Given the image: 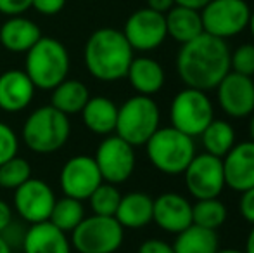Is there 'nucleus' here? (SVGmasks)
Wrapping results in <instances>:
<instances>
[{"label":"nucleus","mask_w":254,"mask_h":253,"mask_svg":"<svg viewBox=\"0 0 254 253\" xmlns=\"http://www.w3.org/2000/svg\"><path fill=\"white\" fill-rule=\"evenodd\" d=\"M177 71L187 87L202 92L214 90L230 71V49L227 40L202 33L182 44L177 56Z\"/></svg>","instance_id":"obj_1"},{"label":"nucleus","mask_w":254,"mask_h":253,"mask_svg":"<svg viewBox=\"0 0 254 253\" xmlns=\"http://www.w3.org/2000/svg\"><path fill=\"white\" fill-rule=\"evenodd\" d=\"M88 73L101 82H118L127 78L133 59V49L116 28H99L88 37L83 51Z\"/></svg>","instance_id":"obj_2"},{"label":"nucleus","mask_w":254,"mask_h":253,"mask_svg":"<svg viewBox=\"0 0 254 253\" xmlns=\"http://www.w3.org/2000/svg\"><path fill=\"white\" fill-rule=\"evenodd\" d=\"M24 73L33 82L35 88L52 90L67 78L69 54L63 42L52 37H42L26 52Z\"/></svg>","instance_id":"obj_3"},{"label":"nucleus","mask_w":254,"mask_h":253,"mask_svg":"<svg viewBox=\"0 0 254 253\" xmlns=\"http://www.w3.org/2000/svg\"><path fill=\"white\" fill-rule=\"evenodd\" d=\"M145 148L152 167L166 175H182L197 155L194 137L175 127H159L145 142Z\"/></svg>","instance_id":"obj_4"},{"label":"nucleus","mask_w":254,"mask_h":253,"mask_svg":"<svg viewBox=\"0 0 254 253\" xmlns=\"http://www.w3.org/2000/svg\"><path fill=\"white\" fill-rule=\"evenodd\" d=\"M69 135V116L57 111L51 104L35 109L23 125L24 144L38 155H51L63 149Z\"/></svg>","instance_id":"obj_5"},{"label":"nucleus","mask_w":254,"mask_h":253,"mask_svg":"<svg viewBox=\"0 0 254 253\" xmlns=\"http://www.w3.org/2000/svg\"><path fill=\"white\" fill-rule=\"evenodd\" d=\"M161 113L159 106L151 95H133L127 99L118 108L116 120V135L123 141L137 146H145V142L152 137L154 132L159 128Z\"/></svg>","instance_id":"obj_6"},{"label":"nucleus","mask_w":254,"mask_h":253,"mask_svg":"<svg viewBox=\"0 0 254 253\" xmlns=\"http://www.w3.org/2000/svg\"><path fill=\"white\" fill-rule=\"evenodd\" d=\"M125 229L114 217H85L71 233V247L78 253H114L123 245Z\"/></svg>","instance_id":"obj_7"},{"label":"nucleus","mask_w":254,"mask_h":253,"mask_svg":"<svg viewBox=\"0 0 254 253\" xmlns=\"http://www.w3.org/2000/svg\"><path fill=\"white\" fill-rule=\"evenodd\" d=\"M214 118V108L206 92L197 88H184L173 97L170 106L171 127L190 137H199Z\"/></svg>","instance_id":"obj_8"},{"label":"nucleus","mask_w":254,"mask_h":253,"mask_svg":"<svg viewBox=\"0 0 254 253\" xmlns=\"http://www.w3.org/2000/svg\"><path fill=\"white\" fill-rule=\"evenodd\" d=\"M249 16L251 7L246 0H209L201 9L202 30L227 40L248 28Z\"/></svg>","instance_id":"obj_9"},{"label":"nucleus","mask_w":254,"mask_h":253,"mask_svg":"<svg viewBox=\"0 0 254 253\" xmlns=\"http://www.w3.org/2000/svg\"><path fill=\"white\" fill-rule=\"evenodd\" d=\"M104 182L123 184L135 170V148L120 135H106L94 156Z\"/></svg>","instance_id":"obj_10"},{"label":"nucleus","mask_w":254,"mask_h":253,"mask_svg":"<svg viewBox=\"0 0 254 253\" xmlns=\"http://www.w3.org/2000/svg\"><path fill=\"white\" fill-rule=\"evenodd\" d=\"M182 175L185 177V187L189 194L195 199L218 198L223 187L227 186L223 160L209 153L195 155Z\"/></svg>","instance_id":"obj_11"},{"label":"nucleus","mask_w":254,"mask_h":253,"mask_svg":"<svg viewBox=\"0 0 254 253\" xmlns=\"http://www.w3.org/2000/svg\"><path fill=\"white\" fill-rule=\"evenodd\" d=\"M123 35L133 51L151 52L161 47L166 40V17L149 7L138 9L128 16Z\"/></svg>","instance_id":"obj_12"},{"label":"nucleus","mask_w":254,"mask_h":253,"mask_svg":"<svg viewBox=\"0 0 254 253\" xmlns=\"http://www.w3.org/2000/svg\"><path fill=\"white\" fill-rule=\"evenodd\" d=\"M59 182L64 196L83 201V199H88V196L97 189L104 180L94 156L78 155L69 158L63 165Z\"/></svg>","instance_id":"obj_13"},{"label":"nucleus","mask_w":254,"mask_h":253,"mask_svg":"<svg viewBox=\"0 0 254 253\" xmlns=\"http://www.w3.org/2000/svg\"><path fill=\"white\" fill-rule=\"evenodd\" d=\"M52 187L42 179H30L14 191V206L17 215L28 224H38L49 220L52 206L56 203Z\"/></svg>","instance_id":"obj_14"},{"label":"nucleus","mask_w":254,"mask_h":253,"mask_svg":"<svg viewBox=\"0 0 254 253\" xmlns=\"http://www.w3.org/2000/svg\"><path fill=\"white\" fill-rule=\"evenodd\" d=\"M218 104L230 118H246L254 111V84L251 77L228 71L216 85Z\"/></svg>","instance_id":"obj_15"},{"label":"nucleus","mask_w":254,"mask_h":253,"mask_svg":"<svg viewBox=\"0 0 254 253\" xmlns=\"http://www.w3.org/2000/svg\"><path fill=\"white\" fill-rule=\"evenodd\" d=\"M152 220L164 233H182L192 226V203L178 192H163L154 198Z\"/></svg>","instance_id":"obj_16"},{"label":"nucleus","mask_w":254,"mask_h":253,"mask_svg":"<svg viewBox=\"0 0 254 253\" xmlns=\"http://www.w3.org/2000/svg\"><path fill=\"white\" fill-rule=\"evenodd\" d=\"M221 160L225 184L230 189L242 192L254 187V141L235 142Z\"/></svg>","instance_id":"obj_17"},{"label":"nucleus","mask_w":254,"mask_h":253,"mask_svg":"<svg viewBox=\"0 0 254 253\" xmlns=\"http://www.w3.org/2000/svg\"><path fill=\"white\" fill-rule=\"evenodd\" d=\"M35 85L24 70H7L0 75V109L19 113L30 106L35 95Z\"/></svg>","instance_id":"obj_18"},{"label":"nucleus","mask_w":254,"mask_h":253,"mask_svg":"<svg viewBox=\"0 0 254 253\" xmlns=\"http://www.w3.org/2000/svg\"><path fill=\"white\" fill-rule=\"evenodd\" d=\"M24 253H71L67 234L57 229L49 220L31 224L21 241Z\"/></svg>","instance_id":"obj_19"},{"label":"nucleus","mask_w":254,"mask_h":253,"mask_svg":"<svg viewBox=\"0 0 254 253\" xmlns=\"http://www.w3.org/2000/svg\"><path fill=\"white\" fill-rule=\"evenodd\" d=\"M42 37L40 26L24 16H12L0 26V44L14 54H26Z\"/></svg>","instance_id":"obj_20"},{"label":"nucleus","mask_w":254,"mask_h":253,"mask_svg":"<svg viewBox=\"0 0 254 253\" xmlns=\"http://www.w3.org/2000/svg\"><path fill=\"white\" fill-rule=\"evenodd\" d=\"M127 78L137 94L152 97L154 94H157L163 88L166 75H164L163 66L156 59L140 56V58L131 59Z\"/></svg>","instance_id":"obj_21"},{"label":"nucleus","mask_w":254,"mask_h":253,"mask_svg":"<svg viewBox=\"0 0 254 253\" xmlns=\"http://www.w3.org/2000/svg\"><path fill=\"white\" fill-rule=\"evenodd\" d=\"M152 205L154 198L145 192H128L121 196L114 219L123 226V229H142L152 222Z\"/></svg>","instance_id":"obj_22"},{"label":"nucleus","mask_w":254,"mask_h":253,"mask_svg":"<svg viewBox=\"0 0 254 253\" xmlns=\"http://www.w3.org/2000/svg\"><path fill=\"white\" fill-rule=\"evenodd\" d=\"M81 120L92 134L106 137L116 130L118 106L109 97L95 95L88 99L85 108L81 109Z\"/></svg>","instance_id":"obj_23"},{"label":"nucleus","mask_w":254,"mask_h":253,"mask_svg":"<svg viewBox=\"0 0 254 253\" xmlns=\"http://www.w3.org/2000/svg\"><path fill=\"white\" fill-rule=\"evenodd\" d=\"M166 31L178 44H187L202 33L201 10L189 9L184 5H173L166 14Z\"/></svg>","instance_id":"obj_24"},{"label":"nucleus","mask_w":254,"mask_h":253,"mask_svg":"<svg viewBox=\"0 0 254 253\" xmlns=\"http://www.w3.org/2000/svg\"><path fill=\"white\" fill-rule=\"evenodd\" d=\"M88 99H90V92L83 82L66 78L57 87L52 88L51 106H54L57 111L64 113L66 116H71L81 113Z\"/></svg>","instance_id":"obj_25"},{"label":"nucleus","mask_w":254,"mask_h":253,"mask_svg":"<svg viewBox=\"0 0 254 253\" xmlns=\"http://www.w3.org/2000/svg\"><path fill=\"white\" fill-rule=\"evenodd\" d=\"M218 248H220V240L216 231L195 224L178 233L173 243L175 253H216Z\"/></svg>","instance_id":"obj_26"},{"label":"nucleus","mask_w":254,"mask_h":253,"mask_svg":"<svg viewBox=\"0 0 254 253\" xmlns=\"http://www.w3.org/2000/svg\"><path fill=\"white\" fill-rule=\"evenodd\" d=\"M204 146V153L223 158L235 144V130L227 120L213 118L211 123L199 135Z\"/></svg>","instance_id":"obj_27"},{"label":"nucleus","mask_w":254,"mask_h":253,"mask_svg":"<svg viewBox=\"0 0 254 253\" xmlns=\"http://www.w3.org/2000/svg\"><path fill=\"white\" fill-rule=\"evenodd\" d=\"M83 219H85L83 203H81L80 199L63 196V198L56 199V203H54L49 222L54 224V226L63 231V233L71 234L74 231V227Z\"/></svg>","instance_id":"obj_28"},{"label":"nucleus","mask_w":254,"mask_h":253,"mask_svg":"<svg viewBox=\"0 0 254 253\" xmlns=\"http://www.w3.org/2000/svg\"><path fill=\"white\" fill-rule=\"evenodd\" d=\"M227 206L218 198L197 199V203L192 205V224H195V226L218 231L227 222Z\"/></svg>","instance_id":"obj_29"},{"label":"nucleus","mask_w":254,"mask_h":253,"mask_svg":"<svg viewBox=\"0 0 254 253\" xmlns=\"http://www.w3.org/2000/svg\"><path fill=\"white\" fill-rule=\"evenodd\" d=\"M121 192L114 184L102 182L90 196H88V201H90V208L94 215H102V217H114L116 215V210L120 206L121 201Z\"/></svg>","instance_id":"obj_30"},{"label":"nucleus","mask_w":254,"mask_h":253,"mask_svg":"<svg viewBox=\"0 0 254 253\" xmlns=\"http://www.w3.org/2000/svg\"><path fill=\"white\" fill-rule=\"evenodd\" d=\"M30 177H31L30 162H26L24 158H19L17 155L0 165V187L2 189L16 191Z\"/></svg>","instance_id":"obj_31"},{"label":"nucleus","mask_w":254,"mask_h":253,"mask_svg":"<svg viewBox=\"0 0 254 253\" xmlns=\"http://www.w3.org/2000/svg\"><path fill=\"white\" fill-rule=\"evenodd\" d=\"M230 71L253 77L254 75V44H242L230 52Z\"/></svg>","instance_id":"obj_32"},{"label":"nucleus","mask_w":254,"mask_h":253,"mask_svg":"<svg viewBox=\"0 0 254 253\" xmlns=\"http://www.w3.org/2000/svg\"><path fill=\"white\" fill-rule=\"evenodd\" d=\"M19 139L7 123L0 122V165L17 155Z\"/></svg>","instance_id":"obj_33"},{"label":"nucleus","mask_w":254,"mask_h":253,"mask_svg":"<svg viewBox=\"0 0 254 253\" xmlns=\"http://www.w3.org/2000/svg\"><path fill=\"white\" fill-rule=\"evenodd\" d=\"M31 9V0H0V14L7 17L23 16Z\"/></svg>","instance_id":"obj_34"},{"label":"nucleus","mask_w":254,"mask_h":253,"mask_svg":"<svg viewBox=\"0 0 254 253\" xmlns=\"http://www.w3.org/2000/svg\"><path fill=\"white\" fill-rule=\"evenodd\" d=\"M66 5V0H31V9L42 16H56Z\"/></svg>","instance_id":"obj_35"},{"label":"nucleus","mask_w":254,"mask_h":253,"mask_svg":"<svg viewBox=\"0 0 254 253\" xmlns=\"http://www.w3.org/2000/svg\"><path fill=\"white\" fill-rule=\"evenodd\" d=\"M239 212L242 219L248 220L254 226V187L241 192V201H239Z\"/></svg>","instance_id":"obj_36"},{"label":"nucleus","mask_w":254,"mask_h":253,"mask_svg":"<svg viewBox=\"0 0 254 253\" xmlns=\"http://www.w3.org/2000/svg\"><path fill=\"white\" fill-rule=\"evenodd\" d=\"M137 253H175V252H173V245L166 243L163 240H157V238H151V240H145L138 247Z\"/></svg>","instance_id":"obj_37"},{"label":"nucleus","mask_w":254,"mask_h":253,"mask_svg":"<svg viewBox=\"0 0 254 253\" xmlns=\"http://www.w3.org/2000/svg\"><path fill=\"white\" fill-rule=\"evenodd\" d=\"M12 224V210L5 201L0 199V234H3Z\"/></svg>","instance_id":"obj_38"},{"label":"nucleus","mask_w":254,"mask_h":253,"mask_svg":"<svg viewBox=\"0 0 254 253\" xmlns=\"http://www.w3.org/2000/svg\"><path fill=\"white\" fill-rule=\"evenodd\" d=\"M175 5V0H147V7L156 12L166 14Z\"/></svg>","instance_id":"obj_39"},{"label":"nucleus","mask_w":254,"mask_h":253,"mask_svg":"<svg viewBox=\"0 0 254 253\" xmlns=\"http://www.w3.org/2000/svg\"><path fill=\"white\" fill-rule=\"evenodd\" d=\"M209 0H175V5H184L189 7V9H195V10H201Z\"/></svg>","instance_id":"obj_40"},{"label":"nucleus","mask_w":254,"mask_h":253,"mask_svg":"<svg viewBox=\"0 0 254 253\" xmlns=\"http://www.w3.org/2000/svg\"><path fill=\"white\" fill-rule=\"evenodd\" d=\"M246 253H254V226L253 229L249 231L248 234V240H246Z\"/></svg>","instance_id":"obj_41"},{"label":"nucleus","mask_w":254,"mask_h":253,"mask_svg":"<svg viewBox=\"0 0 254 253\" xmlns=\"http://www.w3.org/2000/svg\"><path fill=\"white\" fill-rule=\"evenodd\" d=\"M0 253H12V245L7 241L3 234H0Z\"/></svg>","instance_id":"obj_42"},{"label":"nucleus","mask_w":254,"mask_h":253,"mask_svg":"<svg viewBox=\"0 0 254 253\" xmlns=\"http://www.w3.org/2000/svg\"><path fill=\"white\" fill-rule=\"evenodd\" d=\"M248 28H249V31H251V35H253V38H254V9H251V16H249Z\"/></svg>","instance_id":"obj_43"},{"label":"nucleus","mask_w":254,"mask_h":253,"mask_svg":"<svg viewBox=\"0 0 254 253\" xmlns=\"http://www.w3.org/2000/svg\"><path fill=\"white\" fill-rule=\"evenodd\" d=\"M249 134H251V141H254V111L251 113V120H249Z\"/></svg>","instance_id":"obj_44"},{"label":"nucleus","mask_w":254,"mask_h":253,"mask_svg":"<svg viewBox=\"0 0 254 253\" xmlns=\"http://www.w3.org/2000/svg\"><path fill=\"white\" fill-rule=\"evenodd\" d=\"M216 253H246V252L237 250V248H223V250H220V248H218Z\"/></svg>","instance_id":"obj_45"},{"label":"nucleus","mask_w":254,"mask_h":253,"mask_svg":"<svg viewBox=\"0 0 254 253\" xmlns=\"http://www.w3.org/2000/svg\"><path fill=\"white\" fill-rule=\"evenodd\" d=\"M251 78H253V84H254V75H253V77H251Z\"/></svg>","instance_id":"obj_46"}]
</instances>
